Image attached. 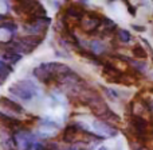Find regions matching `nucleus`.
I'll use <instances>...</instances> for the list:
<instances>
[{"mask_svg": "<svg viewBox=\"0 0 153 150\" xmlns=\"http://www.w3.org/2000/svg\"><path fill=\"white\" fill-rule=\"evenodd\" d=\"M105 92H108V96L111 97V99H117L118 97V93H117L116 91H113V89H109V88H102Z\"/></svg>", "mask_w": 153, "mask_h": 150, "instance_id": "f3484780", "label": "nucleus"}, {"mask_svg": "<svg viewBox=\"0 0 153 150\" xmlns=\"http://www.w3.org/2000/svg\"><path fill=\"white\" fill-rule=\"evenodd\" d=\"M1 29L7 30L8 32H11V34H13V32L18 30V26H16L15 23H12V22H5V23L1 24Z\"/></svg>", "mask_w": 153, "mask_h": 150, "instance_id": "2eb2a0df", "label": "nucleus"}, {"mask_svg": "<svg viewBox=\"0 0 153 150\" xmlns=\"http://www.w3.org/2000/svg\"><path fill=\"white\" fill-rule=\"evenodd\" d=\"M101 24L103 26V30H105V31H114L117 27L116 23H114L111 19L106 18V16H102V18H101Z\"/></svg>", "mask_w": 153, "mask_h": 150, "instance_id": "f8f14e48", "label": "nucleus"}, {"mask_svg": "<svg viewBox=\"0 0 153 150\" xmlns=\"http://www.w3.org/2000/svg\"><path fill=\"white\" fill-rule=\"evenodd\" d=\"M0 122H1L3 126H5L7 129H16V127L22 126V122L16 118H12V116H8L5 114L0 112Z\"/></svg>", "mask_w": 153, "mask_h": 150, "instance_id": "423d86ee", "label": "nucleus"}, {"mask_svg": "<svg viewBox=\"0 0 153 150\" xmlns=\"http://www.w3.org/2000/svg\"><path fill=\"white\" fill-rule=\"evenodd\" d=\"M34 150H45V145H42V143H34Z\"/></svg>", "mask_w": 153, "mask_h": 150, "instance_id": "aec40b11", "label": "nucleus"}, {"mask_svg": "<svg viewBox=\"0 0 153 150\" xmlns=\"http://www.w3.org/2000/svg\"><path fill=\"white\" fill-rule=\"evenodd\" d=\"M126 4H128V11H129V14H130L132 16H136V8H133L128 2H126Z\"/></svg>", "mask_w": 153, "mask_h": 150, "instance_id": "a211bd4d", "label": "nucleus"}, {"mask_svg": "<svg viewBox=\"0 0 153 150\" xmlns=\"http://www.w3.org/2000/svg\"><path fill=\"white\" fill-rule=\"evenodd\" d=\"M3 58H4L7 62L16 64V62L22 58V56H20V54H16V53H4V54H3Z\"/></svg>", "mask_w": 153, "mask_h": 150, "instance_id": "ddd939ff", "label": "nucleus"}, {"mask_svg": "<svg viewBox=\"0 0 153 150\" xmlns=\"http://www.w3.org/2000/svg\"><path fill=\"white\" fill-rule=\"evenodd\" d=\"M0 104H1L3 107L8 108V110H11L12 112H16V114H23L24 112L23 107H22L20 104H18L16 102L8 99V97H0Z\"/></svg>", "mask_w": 153, "mask_h": 150, "instance_id": "39448f33", "label": "nucleus"}, {"mask_svg": "<svg viewBox=\"0 0 153 150\" xmlns=\"http://www.w3.org/2000/svg\"><path fill=\"white\" fill-rule=\"evenodd\" d=\"M12 72V68L4 61H0V85L5 83V80L8 78V76Z\"/></svg>", "mask_w": 153, "mask_h": 150, "instance_id": "6e6552de", "label": "nucleus"}, {"mask_svg": "<svg viewBox=\"0 0 153 150\" xmlns=\"http://www.w3.org/2000/svg\"><path fill=\"white\" fill-rule=\"evenodd\" d=\"M8 91L22 100H31L32 97L36 96V93H38L36 85L28 80L18 81V83H15L13 85H11L10 88H8Z\"/></svg>", "mask_w": 153, "mask_h": 150, "instance_id": "f257e3e1", "label": "nucleus"}, {"mask_svg": "<svg viewBox=\"0 0 153 150\" xmlns=\"http://www.w3.org/2000/svg\"><path fill=\"white\" fill-rule=\"evenodd\" d=\"M132 53H133V56H134L136 58H140V60H145L146 57H148L146 50L143 47V46H140V45H136L132 49Z\"/></svg>", "mask_w": 153, "mask_h": 150, "instance_id": "9b49d317", "label": "nucleus"}, {"mask_svg": "<svg viewBox=\"0 0 153 150\" xmlns=\"http://www.w3.org/2000/svg\"><path fill=\"white\" fill-rule=\"evenodd\" d=\"M42 129L45 130V137H47V135H50V134H55V133L58 131V126H56L55 123H53V122H45Z\"/></svg>", "mask_w": 153, "mask_h": 150, "instance_id": "9d476101", "label": "nucleus"}, {"mask_svg": "<svg viewBox=\"0 0 153 150\" xmlns=\"http://www.w3.org/2000/svg\"><path fill=\"white\" fill-rule=\"evenodd\" d=\"M8 16L7 15H4V14H0V20H5Z\"/></svg>", "mask_w": 153, "mask_h": 150, "instance_id": "412c9836", "label": "nucleus"}, {"mask_svg": "<svg viewBox=\"0 0 153 150\" xmlns=\"http://www.w3.org/2000/svg\"><path fill=\"white\" fill-rule=\"evenodd\" d=\"M102 73H103V77H105L109 83H114V84H120L122 75H124V72H121L120 69H117L114 65L109 64V62L103 64V72Z\"/></svg>", "mask_w": 153, "mask_h": 150, "instance_id": "7ed1b4c3", "label": "nucleus"}, {"mask_svg": "<svg viewBox=\"0 0 153 150\" xmlns=\"http://www.w3.org/2000/svg\"><path fill=\"white\" fill-rule=\"evenodd\" d=\"M102 18V16H101ZM101 18H95V14H89L87 18H82L81 26L86 32L90 34H95L97 29L101 26Z\"/></svg>", "mask_w": 153, "mask_h": 150, "instance_id": "20e7f679", "label": "nucleus"}, {"mask_svg": "<svg viewBox=\"0 0 153 150\" xmlns=\"http://www.w3.org/2000/svg\"><path fill=\"white\" fill-rule=\"evenodd\" d=\"M132 27L136 30V31H140V32H143V31H145V30H146L144 26H137V24H133Z\"/></svg>", "mask_w": 153, "mask_h": 150, "instance_id": "6ab92c4d", "label": "nucleus"}, {"mask_svg": "<svg viewBox=\"0 0 153 150\" xmlns=\"http://www.w3.org/2000/svg\"><path fill=\"white\" fill-rule=\"evenodd\" d=\"M118 38H120V41H122V42H129V41L132 39V35H130L129 31L121 29V30H118Z\"/></svg>", "mask_w": 153, "mask_h": 150, "instance_id": "4468645a", "label": "nucleus"}, {"mask_svg": "<svg viewBox=\"0 0 153 150\" xmlns=\"http://www.w3.org/2000/svg\"><path fill=\"white\" fill-rule=\"evenodd\" d=\"M140 150H149V149H146V148H141Z\"/></svg>", "mask_w": 153, "mask_h": 150, "instance_id": "5701e85b", "label": "nucleus"}, {"mask_svg": "<svg viewBox=\"0 0 153 150\" xmlns=\"http://www.w3.org/2000/svg\"><path fill=\"white\" fill-rule=\"evenodd\" d=\"M11 37H12V34H11V32H8L7 30H4V29H1V27H0V41L7 42V41L11 39Z\"/></svg>", "mask_w": 153, "mask_h": 150, "instance_id": "dca6fc26", "label": "nucleus"}, {"mask_svg": "<svg viewBox=\"0 0 153 150\" xmlns=\"http://www.w3.org/2000/svg\"><path fill=\"white\" fill-rule=\"evenodd\" d=\"M89 45H90V51H91V54H100V53L105 51V45L98 39H93Z\"/></svg>", "mask_w": 153, "mask_h": 150, "instance_id": "1a4fd4ad", "label": "nucleus"}, {"mask_svg": "<svg viewBox=\"0 0 153 150\" xmlns=\"http://www.w3.org/2000/svg\"><path fill=\"white\" fill-rule=\"evenodd\" d=\"M93 129H94V131L97 133L98 135H103L105 138L114 137V135H117V133H118L116 127L111 126L110 123H108V122H105V121H94Z\"/></svg>", "mask_w": 153, "mask_h": 150, "instance_id": "f03ea898", "label": "nucleus"}, {"mask_svg": "<svg viewBox=\"0 0 153 150\" xmlns=\"http://www.w3.org/2000/svg\"><path fill=\"white\" fill-rule=\"evenodd\" d=\"M98 150H108V148H106V146H100V149Z\"/></svg>", "mask_w": 153, "mask_h": 150, "instance_id": "4be33fe9", "label": "nucleus"}, {"mask_svg": "<svg viewBox=\"0 0 153 150\" xmlns=\"http://www.w3.org/2000/svg\"><path fill=\"white\" fill-rule=\"evenodd\" d=\"M66 15L71 16V18H75V19H82L85 15V10H83V7L71 4L70 7L66 8Z\"/></svg>", "mask_w": 153, "mask_h": 150, "instance_id": "0eeeda50", "label": "nucleus"}]
</instances>
